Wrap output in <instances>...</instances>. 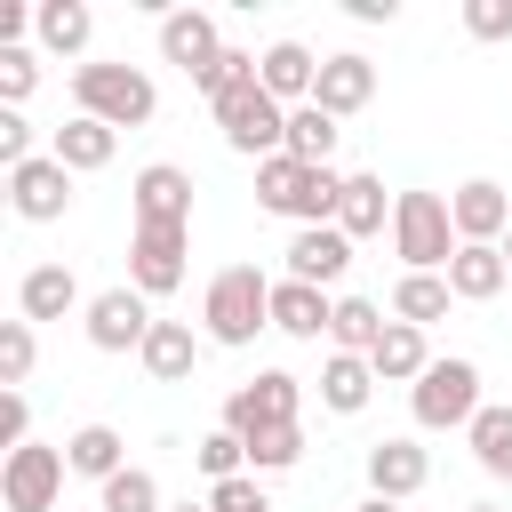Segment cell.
Returning <instances> with one entry per match:
<instances>
[{
	"label": "cell",
	"mask_w": 512,
	"mask_h": 512,
	"mask_svg": "<svg viewBox=\"0 0 512 512\" xmlns=\"http://www.w3.org/2000/svg\"><path fill=\"white\" fill-rule=\"evenodd\" d=\"M264 328H272V280L256 264H224L200 296V336L224 344V352H248Z\"/></svg>",
	"instance_id": "obj_1"
},
{
	"label": "cell",
	"mask_w": 512,
	"mask_h": 512,
	"mask_svg": "<svg viewBox=\"0 0 512 512\" xmlns=\"http://www.w3.org/2000/svg\"><path fill=\"white\" fill-rule=\"evenodd\" d=\"M336 200H344V176L336 168H312V160H264L256 168V208L264 216H288L296 232L304 224H336Z\"/></svg>",
	"instance_id": "obj_2"
},
{
	"label": "cell",
	"mask_w": 512,
	"mask_h": 512,
	"mask_svg": "<svg viewBox=\"0 0 512 512\" xmlns=\"http://www.w3.org/2000/svg\"><path fill=\"white\" fill-rule=\"evenodd\" d=\"M72 104L104 128H144L160 112V88L144 64H72Z\"/></svg>",
	"instance_id": "obj_3"
},
{
	"label": "cell",
	"mask_w": 512,
	"mask_h": 512,
	"mask_svg": "<svg viewBox=\"0 0 512 512\" xmlns=\"http://www.w3.org/2000/svg\"><path fill=\"white\" fill-rule=\"evenodd\" d=\"M456 248L464 240H456V216L440 192H392V256L408 272H448Z\"/></svg>",
	"instance_id": "obj_4"
},
{
	"label": "cell",
	"mask_w": 512,
	"mask_h": 512,
	"mask_svg": "<svg viewBox=\"0 0 512 512\" xmlns=\"http://www.w3.org/2000/svg\"><path fill=\"white\" fill-rule=\"evenodd\" d=\"M480 408H488V400H480V368H472L464 352L432 360V368L408 384V416H416L424 432H464Z\"/></svg>",
	"instance_id": "obj_5"
},
{
	"label": "cell",
	"mask_w": 512,
	"mask_h": 512,
	"mask_svg": "<svg viewBox=\"0 0 512 512\" xmlns=\"http://www.w3.org/2000/svg\"><path fill=\"white\" fill-rule=\"evenodd\" d=\"M216 112V128H224V144L240 152V160H280L288 152V104H272L264 96V80L256 88H240V96H224V104H208Z\"/></svg>",
	"instance_id": "obj_6"
},
{
	"label": "cell",
	"mask_w": 512,
	"mask_h": 512,
	"mask_svg": "<svg viewBox=\"0 0 512 512\" xmlns=\"http://www.w3.org/2000/svg\"><path fill=\"white\" fill-rule=\"evenodd\" d=\"M272 424H304V376H288V368H256L240 392H224V432L256 440Z\"/></svg>",
	"instance_id": "obj_7"
},
{
	"label": "cell",
	"mask_w": 512,
	"mask_h": 512,
	"mask_svg": "<svg viewBox=\"0 0 512 512\" xmlns=\"http://www.w3.org/2000/svg\"><path fill=\"white\" fill-rule=\"evenodd\" d=\"M64 448H48V440H24V448H8L0 456V504L8 512H56V496H64Z\"/></svg>",
	"instance_id": "obj_8"
},
{
	"label": "cell",
	"mask_w": 512,
	"mask_h": 512,
	"mask_svg": "<svg viewBox=\"0 0 512 512\" xmlns=\"http://www.w3.org/2000/svg\"><path fill=\"white\" fill-rule=\"evenodd\" d=\"M184 256H192V224H136L128 232V288L176 296L184 288Z\"/></svg>",
	"instance_id": "obj_9"
},
{
	"label": "cell",
	"mask_w": 512,
	"mask_h": 512,
	"mask_svg": "<svg viewBox=\"0 0 512 512\" xmlns=\"http://www.w3.org/2000/svg\"><path fill=\"white\" fill-rule=\"evenodd\" d=\"M152 320H160V312H152V296H144V288H128V280H120V288H96V296H88V312H80V328H88V344H96V352H144Z\"/></svg>",
	"instance_id": "obj_10"
},
{
	"label": "cell",
	"mask_w": 512,
	"mask_h": 512,
	"mask_svg": "<svg viewBox=\"0 0 512 512\" xmlns=\"http://www.w3.org/2000/svg\"><path fill=\"white\" fill-rule=\"evenodd\" d=\"M72 168L56 160V152H40V160H24V168H8V208L24 216V224H56V216H72Z\"/></svg>",
	"instance_id": "obj_11"
},
{
	"label": "cell",
	"mask_w": 512,
	"mask_h": 512,
	"mask_svg": "<svg viewBox=\"0 0 512 512\" xmlns=\"http://www.w3.org/2000/svg\"><path fill=\"white\" fill-rule=\"evenodd\" d=\"M128 208H136V224H192V168H176V160L136 168Z\"/></svg>",
	"instance_id": "obj_12"
},
{
	"label": "cell",
	"mask_w": 512,
	"mask_h": 512,
	"mask_svg": "<svg viewBox=\"0 0 512 512\" xmlns=\"http://www.w3.org/2000/svg\"><path fill=\"white\" fill-rule=\"evenodd\" d=\"M256 80H264V96L272 104H312V88H320V56L304 48V40H272L264 56H256Z\"/></svg>",
	"instance_id": "obj_13"
},
{
	"label": "cell",
	"mask_w": 512,
	"mask_h": 512,
	"mask_svg": "<svg viewBox=\"0 0 512 512\" xmlns=\"http://www.w3.org/2000/svg\"><path fill=\"white\" fill-rule=\"evenodd\" d=\"M312 104H320V112H336V120L368 112V104H376V64H368L360 48H344V56H320V88H312Z\"/></svg>",
	"instance_id": "obj_14"
},
{
	"label": "cell",
	"mask_w": 512,
	"mask_h": 512,
	"mask_svg": "<svg viewBox=\"0 0 512 512\" xmlns=\"http://www.w3.org/2000/svg\"><path fill=\"white\" fill-rule=\"evenodd\" d=\"M352 272V240L336 232V224H304L296 240H288V280H304V288H336Z\"/></svg>",
	"instance_id": "obj_15"
},
{
	"label": "cell",
	"mask_w": 512,
	"mask_h": 512,
	"mask_svg": "<svg viewBox=\"0 0 512 512\" xmlns=\"http://www.w3.org/2000/svg\"><path fill=\"white\" fill-rule=\"evenodd\" d=\"M272 328L280 336H296V344H320L328 328H336V296L328 288H304V280H272Z\"/></svg>",
	"instance_id": "obj_16"
},
{
	"label": "cell",
	"mask_w": 512,
	"mask_h": 512,
	"mask_svg": "<svg viewBox=\"0 0 512 512\" xmlns=\"http://www.w3.org/2000/svg\"><path fill=\"white\" fill-rule=\"evenodd\" d=\"M448 216H456V240H496V248H504V232H512V200H504L496 176L456 184V192H448Z\"/></svg>",
	"instance_id": "obj_17"
},
{
	"label": "cell",
	"mask_w": 512,
	"mask_h": 512,
	"mask_svg": "<svg viewBox=\"0 0 512 512\" xmlns=\"http://www.w3.org/2000/svg\"><path fill=\"white\" fill-rule=\"evenodd\" d=\"M64 312H88V296H80V280H72V264H32L24 280H16V320H64Z\"/></svg>",
	"instance_id": "obj_18"
},
{
	"label": "cell",
	"mask_w": 512,
	"mask_h": 512,
	"mask_svg": "<svg viewBox=\"0 0 512 512\" xmlns=\"http://www.w3.org/2000/svg\"><path fill=\"white\" fill-rule=\"evenodd\" d=\"M424 480H432V456H424L416 440H376V448H368V496L408 504V496H424Z\"/></svg>",
	"instance_id": "obj_19"
},
{
	"label": "cell",
	"mask_w": 512,
	"mask_h": 512,
	"mask_svg": "<svg viewBox=\"0 0 512 512\" xmlns=\"http://www.w3.org/2000/svg\"><path fill=\"white\" fill-rule=\"evenodd\" d=\"M216 48H224V32H216V16H208V8H168V16H160V56H168V64L208 72V64H216Z\"/></svg>",
	"instance_id": "obj_20"
},
{
	"label": "cell",
	"mask_w": 512,
	"mask_h": 512,
	"mask_svg": "<svg viewBox=\"0 0 512 512\" xmlns=\"http://www.w3.org/2000/svg\"><path fill=\"white\" fill-rule=\"evenodd\" d=\"M504 280H512V264H504L496 240H464V248L448 256V288H456V304H488V296H504Z\"/></svg>",
	"instance_id": "obj_21"
},
{
	"label": "cell",
	"mask_w": 512,
	"mask_h": 512,
	"mask_svg": "<svg viewBox=\"0 0 512 512\" xmlns=\"http://www.w3.org/2000/svg\"><path fill=\"white\" fill-rule=\"evenodd\" d=\"M200 344H208V336H192V320H152V336H144L136 360H144L152 384H184V376L200 368Z\"/></svg>",
	"instance_id": "obj_22"
},
{
	"label": "cell",
	"mask_w": 512,
	"mask_h": 512,
	"mask_svg": "<svg viewBox=\"0 0 512 512\" xmlns=\"http://www.w3.org/2000/svg\"><path fill=\"white\" fill-rule=\"evenodd\" d=\"M48 152L72 168V176H96V168H112V152H120V128H104V120H88V112H72L56 136H48Z\"/></svg>",
	"instance_id": "obj_23"
},
{
	"label": "cell",
	"mask_w": 512,
	"mask_h": 512,
	"mask_svg": "<svg viewBox=\"0 0 512 512\" xmlns=\"http://www.w3.org/2000/svg\"><path fill=\"white\" fill-rule=\"evenodd\" d=\"M336 232H344V240H376V232H392V200H384V176H368V168H352V176H344V200H336Z\"/></svg>",
	"instance_id": "obj_24"
},
{
	"label": "cell",
	"mask_w": 512,
	"mask_h": 512,
	"mask_svg": "<svg viewBox=\"0 0 512 512\" xmlns=\"http://www.w3.org/2000/svg\"><path fill=\"white\" fill-rule=\"evenodd\" d=\"M32 40H40L48 56H80V48L96 40L88 0H40V8H32Z\"/></svg>",
	"instance_id": "obj_25"
},
{
	"label": "cell",
	"mask_w": 512,
	"mask_h": 512,
	"mask_svg": "<svg viewBox=\"0 0 512 512\" xmlns=\"http://www.w3.org/2000/svg\"><path fill=\"white\" fill-rule=\"evenodd\" d=\"M368 368H376V384H416V376L432 368V344H424V328H408V320H392V328L376 336V352H368Z\"/></svg>",
	"instance_id": "obj_26"
},
{
	"label": "cell",
	"mask_w": 512,
	"mask_h": 512,
	"mask_svg": "<svg viewBox=\"0 0 512 512\" xmlns=\"http://www.w3.org/2000/svg\"><path fill=\"white\" fill-rule=\"evenodd\" d=\"M368 400H376V368H368L360 352H328V360H320V408L360 416Z\"/></svg>",
	"instance_id": "obj_27"
},
{
	"label": "cell",
	"mask_w": 512,
	"mask_h": 512,
	"mask_svg": "<svg viewBox=\"0 0 512 512\" xmlns=\"http://www.w3.org/2000/svg\"><path fill=\"white\" fill-rule=\"evenodd\" d=\"M64 464H72L80 480H96V488H104L112 472H128V440H120L112 424H80V432L64 440Z\"/></svg>",
	"instance_id": "obj_28"
},
{
	"label": "cell",
	"mask_w": 512,
	"mask_h": 512,
	"mask_svg": "<svg viewBox=\"0 0 512 512\" xmlns=\"http://www.w3.org/2000/svg\"><path fill=\"white\" fill-rule=\"evenodd\" d=\"M464 448H472V464H480L488 480H512V408L488 400V408L464 424Z\"/></svg>",
	"instance_id": "obj_29"
},
{
	"label": "cell",
	"mask_w": 512,
	"mask_h": 512,
	"mask_svg": "<svg viewBox=\"0 0 512 512\" xmlns=\"http://www.w3.org/2000/svg\"><path fill=\"white\" fill-rule=\"evenodd\" d=\"M448 304H456L448 272H400V288H392V320H408V328H432V320H448Z\"/></svg>",
	"instance_id": "obj_30"
},
{
	"label": "cell",
	"mask_w": 512,
	"mask_h": 512,
	"mask_svg": "<svg viewBox=\"0 0 512 512\" xmlns=\"http://www.w3.org/2000/svg\"><path fill=\"white\" fill-rule=\"evenodd\" d=\"M392 320H384V304H368V296H336V328H328V352H376V336H384Z\"/></svg>",
	"instance_id": "obj_31"
},
{
	"label": "cell",
	"mask_w": 512,
	"mask_h": 512,
	"mask_svg": "<svg viewBox=\"0 0 512 512\" xmlns=\"http://www.w3.org/2000/svg\"><path fill=\"white\" fill-rule=\"evenodd\" d=\"M336 112H320V104H296L288 112V160H312V168H328L336 160Z\"/></svg>",
	"instance_id": "obj_32"
},
{
	"label": "cell",
	"mask_w": 512,
	"mask_h": 512,
	"mask_svg": "<svg viewBox=\"0 0 512 512\" xmlns=\"http://www.w3.org/2000/svg\"><path fill=\"white\" fill-rule=\"evenodd\" d=\"M96 512H168V496H160V480L144 464H128V472H112L96 488Z\"/></svg>",
	"instance_id": "obj_33"
},
{
	"label": "cell",
	"mask_w": 512,
	"mask_h": 512,
	"mask_svg": "<svg viewBox=\"0 0 512 512\" xmlns=\"http://www.w3.org/2000/svg\"><path fill=\"white\" fill-rule=\"evenodd\" d=\"M192 88H200L208 104H224V96L256 88V56H248V48H216V64H208V72H192Z\"/></svg>",
	"instance_id": "obj_34"
},
{
	"label": "cell",
	"mask_w": 512,
	"mask_h": 512,
	"mask_svg": "<svg viewBox=\"0 0 512 512\" xmlns=\"http://www.w3.org/2000/svg\"><path fill=\"white\" fill-rule=\"evenodd\" d=\"M192 464L208 472V488H216V480H240V472H248V440L216 424V432H200V440H192Z\"/></svg>",
	"instance_id": "obj_35"
},
{
	"label": "cell",
	"mask_w": 512,
	"mask_h": 512,
	"mask_svg": "<svg viewBox=\"0 0 512 512\" xmlns=\"http://www.w3.org/2000/svg\"><path fill=\"white\" fill-rule=\"evenodd\" d=\"M32 360H40V336H32V320H0V384H8V392H24Z\"/></svg>",
	"instance_id": "obj_36"
},
{
	"label": "cell",
	"mask_w": 512,
	"mask_h": 512,
	"mask_svg": "<svg viewBox=\"0 0 512 512\" xmlns=\"http://www.w3.org/2000/svg\"><path fill=\"white\" fill-rule=\"evenodd\" d=\"M288 464H304V424H272L248 440V472H288Z\"/></svg>",
	"instance_id": "obj_37"
},
{
	"label": "cell",
	"mask_w": 512,
	"mask_h": 512,
	"mask_svg": "<svg viewBox=\"0 0 512 512\" xmlns=\"http://www.w3.org/2000/svg\"><path fill=\"white\" fill-rule=\"evenodd\" d=\"M32 88H40V56H32L24 40H16V48H0V104H24Z\"/></svg>",
	"instance_id": "obj_38"
},
{
	"label": "cell",
	"mask_w": 512,
	"mask_h": 512,
	"mask_svg": "<svg viewBox=\"0 0 512 512\" xmlns=\"http://www.w3.org/2000/svg\"><path fill=\"white\" fill-rule=\"evenodd\" d=\"M208 512H280V504L256 488V472H240V480H216L208 488Z\"/></svg>",
	"instance_id": "obj_39"
},
{
	"label": "cell",
	"mask_w": 512,
	"mask_h": 512,
	"mask_svg": "<svg viewBox=\"0 0 512 512\" xmlns=\"http://www.w3.org/2000/svg\"><path fill=\"white\" fill-rule=\"evenodd\" d=\"M24 160H40L32 152V120L16 104H0V168H24Z\"/></svg>",
	"instance_id": "obj_40"
},
{
	"label": "cell",
	"mask_w": 512,
	"mask_h": 512,
	"mask_svg": "<svg viewBox=\"0 0 512 512\" xmlns=\"http://www.w3.org/2000/svg\"><path fill=\"white\" fill-rule=\"evenodd\" d=\"M464 32L472 40H512V0H464Z\"/></svg>",
	"instance_id": "obj_41"
},
{
	"label": "cell",
	"mask_w": 512,
	"mask_h": 512,
	"mask_svg": "<svg viewBox=\"0 0 512 512\" xmlns=\"http://www.w3.org/2000/svg\"><path fill=\"white\" fill-rule=\"evenodd\" d=\"M24 440H32V400L0 392V448H24Z\"/></svg>",
	"instance_id": "obj_42"
},
{
	"label": "cell",
	"mask_w": 512,
	"mask_h": 512,
	"mask_svg": "<svg viewBox=\"0 0 512 512\" xmlns=\"http://www.w3.org/2000/svg\"><path fill=\"white\" fill-rule=\"evenodd\" d=\"M344 16H352V24H392L400 0H344Z\"/></svg>",
	"instance_id": "obj_43"
},
{
	"label": "cell",
	"mask_w": 512,
	"mask_h": 512,
	"mask_svg": "<svg viewBox=\"0 0 512 512\" xmlns=\"http://www.w3.org/2000/svg\"><path fill=\"white\" fill-rule=\"evenodd\" d=\"M352 512H400V504H392V496H360Z\"/></svg>",
	"instance_id": "obj_44"
},
{
	"label": "cell",
	"mask_w": 512,
	"mask_h": 512,
	"mask_svg": "<svg viewBox=\"0 0 512 512\" xmlns=\"http://www.w3.org/2000/svg\"><path fill=\"white\" fill-rule=\"evenodd\" d=\"M168 512H208V504H168Z\"/></svg>",
	"instance_id": "obj_45"
},
{
	"label": "cell",
	"mask_w": 512,
	"mask_h": 512,
	"mask_svg": "<svg viewBox=\"0 0 512 512\" xmlns=\"http://www.w3.org/2000/svg\"><path fill=\"white\" fill-rule=\"evenodd\" d=\"M464 512H496V504H464Z\"/></svg>",
	"instance_id": "obj_46"
},
{
	"label": "cell",
	"mask_w": 512,
	"mask_h": 512,
	"mask_svg": "<svg viewBox=\"0 0 512 512\" xmlns=\"http://www.w3.org/2000/svg\"><path fill=\"white\" fill-rule=\"evenodd\" d=\"M504 264H512V232H504Z\"/></svg>",
	"instance_id": "obj_47"
}]
</instances>
